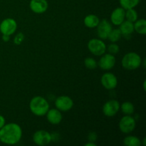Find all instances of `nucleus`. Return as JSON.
Returning <instances> with one entry per match:
<instances>
[{"mask_svg": "<svg viewBox=\"0 0 146 146\" xmlns=\"http://www.w3.org/2000/svg\"><path fill=\"white\" fill-rule=\"evenodd\" d=\"M29 108L31 113L35 115L43 116L49 110V104L43 97L35 96L30 101Z\"/></svg>", "mask_w": 146, "mask_h": 146, "instance_id": "nucleus-2", "label": "nucleus"}, {"mask_svg": "<svg viewBox=\"0 0 146 146\" xmlns=\"http://www.w3.org/2000/svg\"><path fill=\"white\" fill-rule=\"evenodd\" d=\"M123 143L126 146H139L142 144L139 138L133 135L125 137L123 140Z\"/></svg>", "mask_w": 146, "mask_h": 146, "instance_id": "nucleus-19", "label": "nucleus"}, {"mask_svg": "<svg viewBox=\"0 0 146 146\" xmlns=\"http://www.w3.org/2000/svg\"><path fill=\"white\" fill-rule=\"evenodd\" d=\"M121 36H122V34H121L119 29H112L109 35H108V38L109 39L110 41L115 43L121 39Z\"/></svg>", "mask_w": 146, "mask_h": 146, "instance_id": "nucleus-22", "label": "nucleus"}, {"mask_svg": "<svg viewBox=\"0 0 146 146\" xmlns=\"http://www.w3.org/2000/svg\"><path fill=\"white\" fill-rule=\"evenodd\" d=\"M108 51L111 54H116L119 52V46L115 44H111L108 46Z\"/></svg>", "mask_w": 146, "mask_h": 146, "instance_id": "nucleus-25", "label": "nucleus"}, {"mask_svg": "<svg viewBox=\"0 0 146 146\" xmlns=\"http://www.w3.org/2000/svg\"><path fill=\"white\" fill-rule=\"evenodd\" d=\"M55 106L60 111L66 112L72 108V107L74 106V101L70 97L66 96H61L56 99Z\"/></svg>", "mask_w": 146, "mask_h": 146, "instance_id": "nucleus-7", "label": "nucleus"}, {"mask_svg": "<svg viewBox=\"0 0 146 146\" xmlns=\"http://www.w3.org/2000/svg\"><path fill=\"white\" fill-rule=\"evenodd\" d=\"M120 109V104L115 100L107 101L103 106V113L107 117L114 116Z\"/></svg>", "mask_w": 146, "mask_h": 146, "instance_id": "nucleus-9", "label": "nucleus"}, {"mask_svg": "<svg viewBox=\"0 0 146 146\" xmlns=\"http://www.w3.org/2000/svg\"><path fill=\"white\" fill-rule=\"evenodd\" d=\"M10 36L9 35H5V34H2V40L5 42H7V41H9Z\"/></svg>", "mask_w": 146, "mask_h": 146, "instance_id": "nucleus-29", "label": "nucleus"}, {"mask_svg": "<svg viewBox=\"0 0 146 146\" xmlns=\"http://www.w3.org/2000/svg\"><path fill=\"white\" fill-rule=\"evenodd\" d=\"M99 18L96 15L89 14L85 17L84 22L86 27H88V28H95L99 24Z\"/></svg>", "mask_w": 146, "mask_h": 146, "instance_id": "nucleus-17", "label": "nucleus"}, {"mask_svg": "<svg viewBox=\"0 0 146 146\" xmlns=\"http://www.w3.org/2000/svg\"><path fill=\"white\" fill-rule=\"evenodd\" d=\"M125 18H126L128 21L134 23L138 19V13L133 8L128 9H126L125 13Z\"/></svg>", "mask_w": 146, "mask_h": 146, "instance_id": "nucleus-23", "label": "nucleus"}, {"mask_svg": "<svg viewBox=\"0 0 146 146\" xmlns=\"http://www.w3.org/2000/svg\"><path fill=\"white\" fill-rule=\"evenodd\" d=\"M125 11L122 7H118L112 11L111 15V21L113 24L119 26L125 20Z\"/></svg>", "mask_w": 146, "mask_h": 146, "instance_id": "nucleus-14", "label": "nucleus"}, {"mask_svg": "<svg viewBox=\"0 0 146 146\" xmlns=\"http://www.w3.org/2000/svg\"><path fill=\"white\" fill-rule=\"evenodd\" d=\"M29 7L33 12L42 14L48 9V2L46 0H31Z\"/></svg>", "mask_w": 146, "mask_h": 146, "instance_id": "nucleus-13", "label": "nucleus"}, {"mask_svg": "<svg viewBox=\"0 0 146 146\" xmlns=\"http://www.w3.org/2000/svg\"><path fill=\"white\" fill-rule=\"evenodd\" d=\"M46 118L47 121L52 125H58L62 121V114L57 108H53L47 111Z\"/></svg>", "mask_w": 146, "mask_h": 146, "instance_id": "nucleus-15", "label": "nucleus"}, {"mask_svg": "<svg viewBox=\"0 0 146 146\" xmlns=\"http://www.w3.org/2000/svg\"><path fill=\"white\" fill-rule=\"evenodd\" d=\"M5 123H6L5 118H4L3 115H0V129H1L4 125H5Z\"/></svg>", "mask_w": 146, "mask_h": 146, "instance_id": "nucleus-28", "label": "nucleus"}, {"mask_svg": "<svg viewBox=\"0 0 146 146\" xmlns=\"http://www.w3.org/2000/svg\"><path fill=\"white\" fill-rule=\"evenodd\" d=\"M120 108L121 109L122 112L125 115H131L134 112V106L132 103L128 102H124L122 104V105L120 106Z\"/></svg>", "mask_w": 146, "mask_h": 146, "instance_id": "nucleus-21", "label": "nucleus"}, {"mask_svg": "<svg viewBox=\"0 0 146 146\" xmlns=\"http://www.w3.org/2000/svg\"><path fill=\"white\" fill-rule=\"evenodd\" d=\"M120 31L124 36H130L134 31L133 23L129 21H125L120 24Z\"/></svg>", "mask_w": 146, "mask_h": 146, "instance_id": "nucleus-16", "label": "nucleus"}, {"mask_svg": "<svg viewBox=\"0 0 146 146\" xmlns=\"http://www.w3.org/2000/svg\"><path fill=\"white\" fill-rule=\"evenodd\" d=\"M24 39V35L23 33L20 32L16 35V36L14 38V43L16 45H19L22 43V41Z\"/></svg>", "mask_w": 146, "mask_h": 146, "instance_id": "nucleus-26", "label": "nucleus"}, {"mask_svg": "<svg viewBox=\"0 0 146 146\" xmlns=\"http://www.w3.org/2000/svg\"><path fill=\"white\" fill-rule=\"evenodd\" d=\"M135 125V120L130 115H126L123 117L119 122V128L123 133H130L133 131Z\"/></svg>", "mask_w": 146, "mask_h": 146, "instance_id": "nucleus-5", "label": "nucleus"}, {"mask_svg": "<svg viewBox=\"0 0 146 146\" xmlns=\"http://www.w3.org/2000/svg\"><path fill=\"white\" fill-rule=\"evenodd\" d=\"M142 58L135 52H130L125 54L122 58V66L127 70H135L142 64Z\"/></svg>", "mask_w": 146, "mask_h": 146, "instance_id": "nucleus-3", "label": "nucleus"}, {"mask_svg": "<svg viewBox=\"0 0 146 146\" xmlns=\"http://www.w3.org/2000/svg\"><path fill=\"white\" fill-rule=\"evenodd\" d=\"M143 89L144 91H145V81H144L143 82Z\"/></svg>", "mask_w": 146, "mask_h": 146, "instance_id": "nucleus-31", "label": "nucleus"}, {"mask_svg": "<svg viewBox=\"0 0 146 146\" xmlns=\"http://www.w3.org/2000/svg\"><path fill=\"white\" fill-rule=\"evenodd\" d=\"M17 28V22L11 18L5 19L0 24V32L5 35L11 36L15 32Z\"/></svg>", "mask_w": 146, "mask_h": 146, "instance_id": "nucleus-6", "label": "nucleus"}, {"mask_svg": "<svg viewBox=\"0 0 146 146\" xmlns=\"http://www.w3.org/2000/svg\"><path fill=\"white\" fill-rule=\"evenodd\" d=\"M115 64V58L113 54H106L102 56L98 61V66L103 70H110L113 68Z\"/></svg>", "mask_w": 146, "mask_h": 146, "instance_id": "nucleus-12", "label": "nucleus"}, {"mask_svg": "<svg viewBox=\"0 0 146 146\" xmlns=\"http://www.w3.org/2000/svg\"><path fill=\"white\" fill-rule=\"evenodd\" d=\"M22 136V130L19 125L14 123L5 124L0 129V141L7 145L19 143Z\"/></svg>", "mask_w": 146, "mask_h": 146, "instance_id": "nucleus-1", "label": "nucleus"}, {"mask_svg": "<svg viewBox=\"0 0 146 146\" xmlns=\"http://www.w3.org/2000/svg\"><path fill=\"white\" fill-rule=\"evenodd\" d=\"M101 82L104 88L108 90H112L117 86L118 80L114 74L111 73H106L101 77Z\"/></svg>", "mask_w": 146, "mask_h": 146, "instance_id": "nucleus-10", "label": "nucleus"}, {"mask_svg": "<svg viewBox=\"0 0 146 146\" xmlns=\"http://www.w3.org/2000/svg\"><path fill=\"white\" fill-rule=\"evenodd\" d=\"M88 139L89 142H94L97 140V134L95 132H91L88 134Z\"/></svg>", "mask_w": 146, "mask_h": 146, "instance_id": "nucleus-27", "label": "nucleus"}, {"mask_svg": "<svg viewBox=\"0 0 146 146\" xmlns=\"http://www.w3.org/2000/svg\"><path fill=\"white\" fill-rule=\"evenodd\" d=\"M88 48L94 55L99 56L105 54L106 51V46L101 39L93 38L88 41Z\"/></svg>", "mask_w": 146, "mask_h": 146, "instance_id": "nucleus-4", "label": "nucleus"}, {"mask_svg": "<svg viewBox=\"0 0 146 146\" xmlns=\"http://www.w3.org/2000/svg\"><path fill=\"white\" fill-rule=\"evenodd\" d=\"M85 145L86 146H96V144L94 142H88Z\"/></svg>", "mask_w": 146, "mask_h": 146, "instance_id": "nucleus-30", "label": "nucleus"}, {"mask_svg": "<svg viewBox=\"0 0 146 146\" xmlns=\"http://www.w3.org/2000/svg\"><path fill=\"white\" fill-rule=\"evenodd\" d=\"M33 141L38 145H46L51 142V134L44 130H40L33 135Z\"/></svg>", "mask_w": 146, "mask_h": 146, "instance_id": "nucleus-8", "label": "nucleus"}, {"mask_svg": "<svg viewBox=\"0 0 146 146\" xmlns=\"http://www.w3.org/2000/svg\"><path fill=\"white\" fill-rule=\"evenodd\" d=\"M97 34L98 36L101 39H106L108 38L110 32L112 30L111 24L106 19H103L99 21V24L97 26Z\"/></svg>", "mask_w": 146, "mask_h": 146, "instance_id": "nucleus-11", "label": "nucleus"}, {"mask_svg": "<svg viewBox=\"0 0 146 146\" xmlns=\"http://www.w3.org/2000/svg\"><path fill=\"white\" fill-rule=\"evenodd\" d=\"M134 25V30L136 31L138 34L145 35L146 34V21L144 19H137L135 21Z\"/></svg>", "mask_w": 146, "mask_h": 146, "instance_id": "nucleus-18", "label": "nucleus"}, {"mask_svg": "<svg viewBox=\"0 0 146 146\" xmlns=\"http://www.w3.org/2000/svg\"><path fill=\"white\" fill-rule=\"evenodd\" d=\"M84 64H85L86 67L88 69H94V68H96L97 65H98L95 59H94L93 58H90V57L86 58L85 61H84Z\"/></svg>", "mask_w": 146, "mask_h": 146, "instance_id": "nucleus-24", "label": "nucleus"}, {"mask_svg": "<svg viewBox=\"0 0 146 146\" xmlns=\"http://www.w3.org/2000/svg\"><path fill=\"white\" fill-rule=\"evenodd\" d=\"M121 7L124 9H132L139 4L140 0H119Z\"/></svg>", "mask_w": 146, "mask_h": 146, "instance_id": "nucleus-20", "label": "nucleus"}, {"mask_svg": "<svg viewBox=\"0 0 146 146\" xmlns=\"http://www.w3.org/2000/svg\"><path fill=\"white\" fill-rule=\"evenodd\" d=\"M143 145H145V138L143 139Z\"/></svg>", "mask_w": 146, "mask_h": 146, "instance_id": "nucleus-32", "label": "nucleus"}]
</instances>
